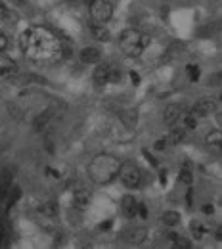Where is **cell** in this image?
Returning a JSON list of instances; mask_svg holds the SVG:
<instances>
[{
    "instance_id": "obj_1",
    "label": "cell",
    "mask_w": 222,
    "mask_h": 249,
    "mask_svg": "<svg viewBox=\"0 0 222 249\" xmlns=\"http://www.w3.org/2000/svg\"><path fill=\"white\" fill-rule=\"evenodd\" d=\"M21 50L27 60L40 65L62 62L67 54L62 40L42 25H33L21 33Z\"/></svg>"
},
{
    "instance_id": "obj_2",
    "label": "cell",
    "mask_w": 222,
    "mask_h": 249,
    "mask_svg": "<svg viewBox=\"0 0 222 249\" xmlns=\"http://www.w3.org/2000/svg\"><path fill=\"white\" fill-rule=\"evenodd\" d=\"M121 161L111 154H98L88 163V177L98 186H105L119 177Z\"/></svg>"
},
{
    "instance_id": "obj_3",
    "label": "cell",
    "mask_w": 222,
    "mask_h": 249,
    "mask_svg": "<svg viewBox=\"0 0 222 249\" xmlns=\"http://www.w3.org/2000/svg\"><path fill=\"white\" fill-rule=\"evenodd\" d=\"M148 42H150V38L138 29H127V31H123L121 38H119V46H121L123 54H127L128 58L142 56Z\"/></svg>"
},
{
    "instance_id": "obj_4",
    "label": "cell",
    "mask_w": 222,
    "mask_h": 249,
    "mask_svg": "<svg viewBox=\"0 0 222 249\" xmlns=\"http://www.w3.org/2000/svg\"><path fill=\"white\" fill-rule=\"evenodd\" d=\"M121 77H123V69L113 62L98 63L94 71V83L98 87H105V85H111V83H121Z\"/></svg>"
},
{
    "instance_id": "obj_5",
    "label": "cell",
    "mask_w": 222,
    "mask_h": 249,
    "mask_svg": "<svg viewBox=\"0 0 222 249\" xmlns=\"http://www.w3.org/2000/svg\"><path fill=\"white\" fill-rule=\"evenodd\" d=\"M88 10H90V18L94 23L105 25L113 18V4L109 0H92Z\"/></svg>"
},
{
    "instance_id": "obj_6",
    "label": "cell",
    "mask_w": 222,
    "mask_h": 249,
    "mask_svg": "<svg viewBox=\"0 0 222 249\" xmlns=\"http://www.w3.org/2000/svg\"><path fill=\"white\" fill-rule=\"evenodd\" d=\"M119 177L123 180V184L127 188H138L142 182V173H140V167L132 161L127 163H121V169H119Z\"/></svg>"
},
{
    "instance_id": "obj_7",
    "label": "cell",
    "mask_w": 222,
    "mask_h": 249,
    "mask_svg": "<svg viewBox=\"0 0 222 249\" xmlns=\"http://www.w3.org/2000/svg\"><path fill=\"white\" fill-rule=\"evenodd\" d=\"M14 177H16V167L8 165V167L0 169V201H4L8 190L14 184Z\"/></svg>"
},
{
    "instance_id": "obj_8",
    "label": "cell",
    "mask_w": 222,
    "mask_h": 249,
    "mask_svg": "<svg viewBox=\"0 0 222 249\" xmlns=\"http://www.w3.org/2000/svg\"><path fill=\"white\" fill-rule=\"evenodd\" d=\"M92 201V194L86 186H77L73 190V205L77 209H86Z\"/></svg>"
},
{
    "instance_id": "obj_9",
    "label": "cell",
    "mask_w": 222,
    "mask_h": 249,
    "mask_svg": "<svg viewBox=\"0 0 222 249\" xmlns=\"http://www.w3.org/2000/svg\"><path fill=\"white\" fill-rule=\"evenodd\" d=\"M190 111L197 119H203V117H207V115L217 111V102H213V100H199Z\"/></svg>"
},
{
    "instance_id": "obj_10",
    "label": "cell",
    "mask_w": 222,
    "mask_h": 249,
    "mask_svg": "<svg viewBox=\"0 0 222 249\" xmlns=\"http://www.w3.org/2000/svg\"><path fill=\"white\" fill-rule=\"evenodd\" d=\"M81 62L86 65H98L102 62V52L96 46H86L81 50Z\"/></svg>"
},
{
    "instance_id": "obj_11",
    "label": "cell",
    "mask_w": 222,
    "mask_h": 249,
    "mask_svg": "<svg viewBox=\"0 0 222 249\" xmlns=\"http://www.w3.org/2000/svg\"><path fill=\"white\" fill-rule=\"evenodd\" d=\"M184 113V107L182 106H178V104H172V106H169L167 109H165V113H163V119H165V123L171 124V126H174V124L178 123V119H180V115Z\"/></svg>"
},
{
    "instance_id": "obj_12",
    "label": "cell",
    "mask_w": 222,
    "mask_h": 249,
    "mask_svg": "<svg viewBox=\"0 0 222 249\" xmlns=\"http://www.w3.org/2000/svg\"><path fill=\"white\" fill-rule=\"evenodd\" d=\"M16 71H17L16 62L10 56L0 52V77H12V75H16Z\"/></svg>"
},
{
    "instance_id": "obj_13",
    "label": "cell",
    "mask_w": 222,
    "mask_h": 249,
    "mask_svg": "<svg viewBox=\"0 0 222 249\" xmlns=\"http://www.w3.org/2000/svg\"><path fill=\"white\" fill-rule=\"evenodd\" d=\"M121 211L127 218H134L138 215V201L132 196H125L121 201Z\"/></svg>"
},
{
    "instance_id": "obj_14",
    "label": "cell",
    "mask_w": 222,
    "mask_h": 249,
    "mask_svg": "<svg viewBox=\"0 0 222 249\" xmlns=\"http://www.w3.org/2000/svg\"><path fill=\"white\" fill-rule=\"evenodd\" d=\"M38 215L44 220H56V217H58V205L54 201H44L38 207Z\"/></svg>"
},
{
    "instance_id": "obj_15",
    "label": "cell",
    "mask_w": 222,
    "mask_h": 249,
    "mask_svg": "<svg viewBox=\"0 0 222 249\" xmlns=\"http://www.w3.org/2000/svg\"><path fill=\"white\" fill-rule=\"evenodd\" d=\"M19 197H21V188L12 184V188L8 190V194H6V197H4V201H6V211H10V209L19 201Z\"/></svg>"
},
{
    "instance_id": "obj_16",
    "label": "cell",
    "mask_w": 222,
    "mask_h": 249,
    "mask_svg": "<svg viewBox=\"0 0 222 249\" xmlns=\"http://www.w3.org/2000/svg\"><path fill=\"white\" fill-rule=\"evenodd\" d=\"M90 31H92V36L98 38L100 42H105V40H109V31H107V27L105 25H102V23H90Z\"/></svg>"
},
{
    "instance_id": "obj_17",
    "label": "cell",
    "mask_w": 222,
    "mask_h": 249,
    "mask_svg": "<svg viewBox=\"0 0 222 249\" xmlns=\"http://www.w3.org/2000/svg\"><path fill=\"white\" fill-rule=\"evenodd\" d=\"M205 142H207V146H209L211 150L221 152V146H222L221 130H213V132H209V134H207V138H205Z\"/></svg>"
},
{
    "instance_id": "obj_18",
    "label": "cell",
    "mask_w": 222,
    "mask_h": 249,
    "mask_svg": "<svg viewBox=\"0 0 222 249\" xmlns=\"http://www.w3.org/2000/svg\"><path fill=\"white\" fill-rule=\"evenodd\" d=\"M186 132H188V130H184L182 126H174V128L171 130V134L167 136V144H180V142L184 140Z\"/></svg>"
},
{
    "instance_id": "obj_19",
    "label": "cell",
    "mask_w": 222,
    "mask_h": 249,
    "mask_svg": "<svg viewBox=\"0 0 222 249\" xmlns=\"http://www.w3.org/2000/svg\"><path fill=\"white\" fill-rule=\"evenodd\" d=\"M163 224H167V226H176L178 222H180V215L176 213V211H167V213H163Z\"/></svg>"
},
{
    "instance_id": "obj_20",
    "label": "cell",
    "mask_w": 222,
    "mask_h": 249,
    "mask_svg": "<svg viewBox=\"0 0 222 249\" xmlns=\"http://www.w3.org/2000/svg\"><path fill=\"white\" fill-rule=\"evenodd\" d=\"M178 180H180L182 184H186V186H191V182H193V177H191V171L188 169V167H182V169H180Z\"/></svg>"
},
{
    "instance_id": "obj_21",
    "label": "cell",
    "mask_w": 222,
    "mask_h": 249,
    "mask_svg": "<svg viewBox=\"0 0 222 249\" xmlns=\"http://www.w3.org/2000/svg\"><path fill=\"white\" fill-rule=\"evenodd\" d=\"M8 240H10V228L4 222H0V248H4Z\"/></svg>"
},
{
    "instance_id": "obj_22",
    "label": "cell",
    "mask_w": 222,
    "mask_h": 249,
    "mask_svg": "<svg viewBox=\"0 0 222 249\" xmlns=\"http://www.w3.org/2000/svg\"><path fill=\"white\" fill-rule=\"evenodd\" d=\"M186 71H188V77H190L191 83L199 81V75H201V71H199V67H197V65H193V63H190V65L186 67Z\"/></svg>"
},
{
    "instance_id": "obj_23",
    "label": "cell",
    "mask_w": 222,
    "mask_h": 249,
    "mask_svg": "<svg viewBox=\"0 0 222 249\" xmlns=\"http://www.w3.org/2000/svg\"><path fill=\"white\" fill-rule=\"evenodd\" d=\"M10 19H16V18H12V12L0 2V21H10Z\"/></svg>"
},
{
    "instance_id": "obj_24",
    "label": "cell",
    "mask_w": 222,
    "mask_h": 249,
    "mask_svg": "<svg viewBox=\"0 0 222 249\" xmlns=\"http://www.w3.org/2000/svg\"><path fill=\"white\" fill-rule=\"evenodd\" d=\"M172 244H174V248H178V249H190L191 248L190 242H188L186 238H182V236H178V238H176Z\"/></svg>"
},
{
    "instance_id": "obj_25",
    "label": "cell",
    "mask_w": 222,
    "mask_h": 249,
    "mask_svg": "<svg viewBox=\"0 0 222 249\" xmlns=\"http://www.w3.org/2000/svg\"><path fill=\"white\" fill-rule=\"evenodd\" d=\"M191 234L195 236V238H201L203 236V224H199V222H191Z\"/></svg>"
},
{
    "instance_id": "obj_26",
    "label": "cell",
    "mask_w": 222,
    "mask_h": 249,
    "mask_svg": "<svg viewBox=\"0 0 222 249\" xmlns=\"http://www.w3.org/2000/svg\"><path fill=\"white\" fill-rule=\"evenodd\" d=\"M138 215H140L142 218H148V209H146V205L138 203Z\"/></svg>"
},
{
    "instance_id": "obj_27",
    "label": "cell",
    "mask_w": 222,
    "mask_h": 249,
    "mask_svg": "<svg viewBox=\"0 0 222 249\" xmlns=\"http://www.w3.org/2000/svg\"><path fill=\"white\" fill-rule=\"evenodd\" d=\"M186 205H188V207L193 205V190H191V186H190V190H188V194H186Z\"/></svg>"
},
{
    "instance_id": "obj_28",
    "label": "cell",
    "mask_w": 222,
    "mask_h": 249,
    "mask_svg": "<svg viewBox=\"0 0 222 249\" xmlns=\"http://www.w3.org/2000/svg\"><path fill=\"white\" fill-rule=\"evenodd\" d=\"M111 224H113L111 220H105V222H102V224L98 226V230H102V232H105V230H109V228H111Z\"/></svg>"
},
{
    "instance_id": "obj_29",
    "label": "cell",
    "mask_w": 222,
    "mask_h": 249,
    "mask_svg": "<svg viewBox=\"0 0 222 249\" xmlns=\"http://www.w3.org/2000/svg\"><path fill=\"white\" fill-rule=\"evenodd\" d=\"M6 46H8V38H6V35L0 33V52H4Z\"/></svg>"
},
{
    "instance_id": "obj_30",
    "label": "cell",
    "mask_w": 222,
    "mask_h": 249,
    "mask_svg": "<svg viewBox=\"0 0 222 249\" xmlns=\"http://www.w3.org/2000/svg\"><path fill=\"white\" fill-rule=\"evenodd\" d=\"M167 148V138H161L155 142V150H165Z\"/></svg>"
},
{
    "instance_id": "obj_31",
    "label": "cell",
    "mask_w": 222,
    "mask_h": 249,
    "mask_svg": "<svg viewBox=\"0 0 222 249\" xmlns=\"http://www.w3.org/2000/svg\"><path fill=\"white\" fill-rule=\"evenodd\" d=\"M130 79H132L134 85H140V75H138L136 71H130Z\"/></svg>"
},
{
    "instance_id": "obj_32",
    "label": "cell",
    "mask_w": 222,
    "mask_h": 249,
    "mask_svg": "<svg viewBox=\"0 0 222 249\" xmlns=\"http://www.w3.org/2000/svg\"><path fill=\"white\" fill-rule=\"evenodd\" d=\"M159 180H161V184H165V182H167V171H165V169H161V175H159Z\"/></svg>"
},
{
    "instance_id": "obj_33",
    "label": "cell",
    "mask_w": 222,
    "mask_h": 249,
    "mask_svg": "<svg viewBox=\"0 0 222 249\" xmlns=\"http://www.w3.org/2000/svg\"><path fill=\"white\" fill-rule=\"evenodd\" d=\"M203 213L211 215V213H215V207H213V205H205V207H203Z\"/></svg>"
},
{
    "instance_id": "obj_34",
    "label": "cell",
    "mask_w": 222,
    "mask_h": 249,
    "mask_svg": "<svg viewBox=\"0 0 222 249\" xmlns=\"http://www.w3.org/2000/svg\"><path fill=\"white\" fill-rule=\"evenodd\" d=\"M16 2H17V4H21V6L25 4V0H16Z\"/></svg>"
}]
</instances>
